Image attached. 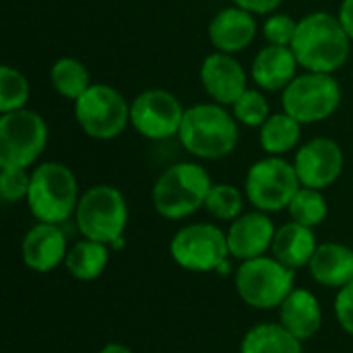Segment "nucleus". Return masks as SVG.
<instances>
[{"label": "nucleus", "instance_id": "obj_1", "mask_svg": "<svg viewBox=\"0 0 353 353\" xmlns=\"http://www.w3.org/2000/svg\"><path fill=\"white\" fill-rule=\"evenodd\" d=\"M290 48L294 50L300 68L333 74L347 62L352 39L337 14L314 10L298 21V29Z\"/></svg>", "mask_w": 353, "mask_h": 353}, {"label": "nucleus", "instance_id": "obj_2", "mask_svg": "<svg viewBox=\"0 0 353 353\" xmlns=\"http://www.w3.org/2000/svg\"><path fill=\"white\" fill-rule=\"evenodd\" d=\"M238 120L221 103H196L186 108L178 141L199 159H221L238 145Z\"/></svg>", "mask_w": 353, "mask_h": 353}, {"label": "nucleus", "instance_id": "obj_3", "mask_svg": "<svg viewBox=\"0 0 353 353\" xmlns=\"http://www.w3.org/2000/svg\"><path fill=\"white\" fill-rule=\"evenodd\" d=\"M213 180L209 172L194 161L170 165L155 182L151 199L155 211L170 221H180L205 207Z\"/></svg>", "mask_w": 353, "mask_h": 353}, {"label": "nucleus", "instance_id": "obj_4", "mask_svg": "<svg viewBox=\"0 0 353 353\" xmlns=\"http://www.w3.org/2000/svg\"><path fill=\"white\" fill-rule=\"evenodd\" d=\"M79 184L72 170L60 161L39 163L31 172L27 207L41 223L68 221L79 205Z\"/></svg>", "mask_w": 353, "mask_h": 353}, {"label": "nucleus", "instance_id": "obj_5", "mask_svg": "<svg viewBox=\"0 0 353 353\" xmlns=\"http://www.w3.org/2000/svg\"><path fill=\"white\" fill-rule=\"evenodd\" d=\"M74 221L83 238L108 246L122 242L128 223V205L124 194L110 184H97L79 199Z\"/></svg>", "mask_w": 353, "mask_h": 353}, {"label": "nucleus", "instance_id": "obj_6", "mask_svg": "<svg viewBox=\"0 0 353 353\" xmlns=\"http://www.w3.org/2000/svg\"><path fill=\"white\" fill-rule=\"evenodd\" d=\"M296 290V271L275 256L244 261L236 273V292L240 300L256 310L279 308Z\"/></svg>", "mask_w": 353, "mask_h": 353}, {"label": "nucleus", "instance_id": "obj_7", "mask_svg": "<svg viewBox=\"0 0 353 353\" xmlns=\"http://www.w3.org/2000/svg\"><path fill=\"white\" fill-rule=\"evenodd\" d=\"M174 263L192 273L219 271L228 275L230 246L228 234L213 223H190L178 230L170 242Z\"/></svg>", "mask_w": 353, "mask_h": 353}, {"label": "nucleus", "instance_id": "obj_8", "mask_svg": "<svg viewBox=\"0 0 353 353\" xmlns=\"http://www.w3.org/2000/svg\"><path fill=\"white\" fill-rule=\"evenodd\" d=\"M341 85L329 72H302L283 91L281 105L302 126L329 120L341 105Z\"/></svg>", "mask_w": 353, "mask_h": 353}, {"label": "nucleus", "instance_id": "obj_9", "mask_svg": "<svg viewBox=\"0 0 353 353\" xmlns=\"http://www.w3.org/2000/svg\"><path fill=\"white\" fill-rule=\"evenodd\" d=\"M74 120L95 141H112L130 124V103L108 83H93L74 101Z\"/></svg>", "mask_w": 353, "mask_h": 353}, {"label": "nucleus", "instance_id": "obj_10", "mask_svg": "<svg viewBox=\"0 0 353 353\" xmlns=\"http://www.w3.org/2000/svg\"><path fill=\"white\" fill-rule=\"evenodd\" d=\"M302 188L294 163L283 157L269 155L254 161L244 180V194L254 209L277 213L288 209L296 192Z\"/></svg>", "mask_w": 353, "mask_h": 353}, {"label": "nucleus", "instance_id": "obj_11", "mask_svg": "<svg viewBox=\"0 0 353 353\" xmlns=\"http://www.w3.org/2000/svg\"><path fill=\"white\" fill-rule=\"evenodd\" d=\"M50 139L46 120L33 110H14L0 118V168H29Z\"/></svg>", "mask_w": 353, "mask_h": 353}, {"label": "nucleus", "instance_id": "obj_12", "mask_svg": "<svg viewBox=\"0 0 353 353\" xmlns=\"http://www.w3.org/2000/svg\"><path fill=\"white\" fill-rule=\"evenodd\" d=\"M180 99L165 89H147L130 103L132 128L149 141H165L178 137L184 118Z\"/></svg>", "mask_w": 353, "mask_h": 353}, {"label": "nucleus", "instance_id": "obj_13", "mask_svg": "<svg viewBox=\"0 0 353 353\" xmlns=\"http://www.w3.org/2000/svg\"><path fill=\"white\" fill-rule=\"evenodd\" d=\"M343 149L329 137H316L304 143L294 159L300 184L316 190L333 186L343 172Z\"/></svg>", "mask_w": 353, "mask_h": 353}, {"label": "nucleus", "instance_id": "obj_14", "mask_svg": "<svg viewBox=\"0 0 353 353\" xmlns=\"http://www.w3.org/2000/svg\"><path fill=\"white\" fill-rule=\"evenodd\" d=\"M201 83L215 103L232 105L248 89V74L234 54L215 50L201 64Z\"/></svg>", "mask_w": 353, "mask_h": 353}, {"label": "nucleus", "instance_id": "obj_15", "mask_svg": "<svg viewBox=\"0 0 353 353\" xmlns=\"http://www.w3.org/2000/svg\"><path fill=\"white\" fill-rule=\"evenodd\" d=\"M275 232L277 228L269 217V213L259 209L250 213H242L238 219L232 221L230 230L225 232L230 254L242 263L265 256L267 250H271L273 246Z\"/></svg>", "mask_w": 353, "mask_h": 353}, {"label": "nucleus", "instance_id": "obj_16", "mask_svg": "<svg viewBox=\"0 0 353 353\" xmlns=\"http://www.w3.org/2000/svg\"><path fill=\"white\" fill-rule=\"evenodd\" d=\"M23 263L35 273H50L66 261V236L56 223H37L23 238Z\"/></svg>", "mask_w": 353, "mask_h": 353}, {"label": "nucleus", "instance_id": "obj_17", "mask_svg": "<svg viewBox=\"0 0 353 353\" xmlns=\"http://www.w3.org/2000/svg\"><path fill=\"white\" fill-rule=\"evenodd\" d=\"M256 31L254 14L236 4L219 10L207 27L211 46L223 54H238L246 50L256 37Z\"/></svg>", "mask_w": 353, "mask_h": 353}, {"label": "nucleus", "instance_id": "obj_18", "mask_svg": "<svg viewBox=\"0 0 353 353\" xmlns=\"http://www.w3.org/2000/svg\"><path fill=\"white\" fill-rule=\"evenodd\" d=\"M298 58L290 46L267 43L252 60L250 77L263 91H283L298 77Z\"/></svg>", "mask_w": 353, "mask_h": 353}, {"label": "nucleus", "instance_id": "obj_19", "mask_svg": "<svg viewBox=\"0 0 353 353\" xmlns=\"http://www.w3.org/2000/svg\"><path fill=\"white\" fill-rule=\"evenodd\" d=\"M279 323L302 343L312 339L323 325L319 298L304 288H296L279 306Z\"/></svg>", "mask_w": 353, "mask_h": 353}, {"label": "nucleus", "instance_id": "obj_20", "mask_svg": "<svg viewBox=\"0 0 353 353\" xmlns=\"http://www.w3.org/2000/svg\"><path fill=\"white\" fill-rule=\"evenodd\" d=\"M308 269L316 283L341 290L353 281V250L339 242L319 244Z\"/></svg>", "mask_w": 353, "mask_h": 353}, {"label": "nucleus", "instance_id": "obj_21", "mask_svg": "<svg viewBox=\"0 0 353 353\" xmlns=\"http://www.w3.org/2000/svg\"><path fill=\"white\" fill-rule=\"evenodd\" d=\"M316 248H319V242H316L314 230L300 225L296 221H290L275 232L271 252L279 263L298 271L310 265Z\"/></svg>", "mask_w": 353, "mask_h": 353}, {"label": "nucleus", "instance_id": "obj_22", "mask_svg": "<svg viewBox=\"0 0 353 353\" xmlns=\"http://www.w3.org/2000/svg\"><path fill=\"white\" fill-rule=\"evenodd\" d=\"M240 353H304V350L302 341L281 323H261L244 335Z\"/></svg>", "mask_w": 353, "mask_h": 353}, {"label": "nucleus", "instance_id": "obj_23", "mask_svg": "<svg viewBox=\"0 0 353 353\" xmlns=\"http://www.w3.org/2000/svg\"><path fill=\"white\" fill-rule=\"evenodd\" d=\"M108 261H110L108 244L83 238L81 242L68 248L64 265L70 277H74L77 281H93L101 277V273L108 267Z\"/></svg>", "mask_w": 353, "mask_h": 353}, {"label": "nucleus", "instance_id": "obj_24", "mask_svg": "<svg viewBox=\"0 0 353 353\" xmlns=\"http://www.w3.org/2000/svg\"><path fill=\"white\" fill-rule=\"evenodd\" d=\"M300 134H302V124L296 118H292L288 112H277L271 114L265 120V124L259 128V143L267 155L281 157L292 149H296V145L300 143Z\"/></svg>", "mask_w": 353, "mask_h": 353}, {"label": "nucleus", "instance_id": "obj_25", "mask_svg": "<svg viewBox=\"0 0 353 353\" xmlns=\"http://www.w3.org/2000/svg\"><path fill=\"white\" fill-rule=\"evenodd\" d=\"M50 83L60 97L72 99V101H77L93 85L87 66L79 58H72V56H62L52 64Z\"/></svg>", "mask_w": 353, "mask_h": 353}, {"label": "nucleus", "instance_id": "obj_26", "mask_svg": "<svg viewBox=\"0 0 353 353\" xmlns=\"http://www.w3.org/2000/svg\"><path fill=\"white\" fill-rule=\"evenodd\" d=\"M288 211H290L292 221L314 230L316 225H321L327 219L329 205H327V199H325V194L321 190L302 186L296 192V196L292 199Z\"/></svg>", "mask_w": 353, "mask_h": 353}, {"label": "nucleus", "instance_id": "obj_27", "mask_svg": "<svg viewBox=\"0 0 353 353\" xmlns=\"http://www.w3.org/2000/svg\"><path fill=\"white\" fill-rule=\"evenodd\" d=\"M29 81L27 77L12 68V66H0V112L8 114L14 110H23L29 101Z\"/></svg>", "mask_w": 353, "mask_h": 353}, {"label": "nucleus", "instance_id": "obj_28", "mask_svg": "<svg viewBox=\"0 0 353 353\" xmlns=\"http://www.w3.org/2000/svg\"><path fill=\"white\" fill-rule=\"evenodd\" d=\"M205 209L219 221H234L244 213V194L232 184H213Z\"/></svg>", "mask_w": 353, "mask_h": 353}, {"label": "nucleus", "instance_id": "obj_29", "mask_svg": "<svg viewBox=\"0 0 353 353\" xmlns=\"http://www.w3.org/2000/svg\"><path fill=\"white\" fill-rule=\"evenodd\" d=\"M232 114L234 118L250 128H261L265 120L271 116L269 112V101L263 93V89H246L234 103H232Z\"/></svg>", "mask_w": 353, "mask_h": 353}, {"label": "nucleus", "instance_id": "obj_30", "mask_svg": "<svg viewBox=\"0 0 353 353\" xmlns=\"http://www.w3.org/2000/svg\"><path fill=\"white\" fill-rule=\"evenodd\" d=\"M31 174L25 168H0V194L6 203L27 201Z\"/></svg>", "mask_w": 353, "mask_h": 353}, {"label": "nucleus", "instance_id": "obj_31", "mask_svg": "<svg viewBox=\"0 0 353 353\" xmlns=\"http://www.w3.org/2000/svg\"><path fill=\"white\" fill-rule=\"evenodd\" d=\"M298 21L285 12H273L263 23V35L271 46H292Z\"/></svg>", "mask_w": 353, "mask_h": 353}, {"label": "nucleus", "instance_id": "obj_32", "mask_svg": "<svg viewBox=\"0 0 353 353\" xmlns=\"http://www.w3.org/2000/svg\"><path fill=\"white\" fill-rule=\"evenodd\" d=\"M335 316L339 327L353 337V281L343 285L335 298Z\"/></svg>", "mask_w": 353, "mask_h": 353}, {"label": "nucleus", "instance_id": "obj_33", "mask_svg": "<svg viewBox=\"0 0 353 353\" xmlns=\"http://www.w3.org/2000/svg\"><path fill=\"white\" fill-rule=\"evenodd\" d=\"M232 2L252 14H273L283 0H232Z\"/></svg>", "mask_w": 353, "mask_h": 353}, {"label": "nucleus", "instance_id": "obj_34", "mask_svg": "<svg viewBox=\"0 0 353 353\" xmlns=\"http://www.w3.org/2000/svg\"><path fill=\"white\" fill-rule=\"evenodd\" d=\"M337 19H339V23L343 25L345 33L350 35V39L353 41V0H343L341 2Z\"/></svg>", "mask_w": 353, "mask_h": 353}, {"label": "nucleus", "instance_id": "obj_35", "mask_svg": "<svg viewBox=\"0 0 353 353\" xmlns=\"http://www.w3.org/2000/svg\"><path fill=\"white\" fill-rule=\"evenodd\" d=\"M97 353H134L130 347L122 345V343H108L105 347H101Z\"/></svg>", "mask_w": 353, "mask_h": 353}]
</instances>
